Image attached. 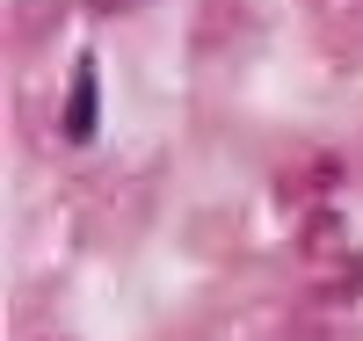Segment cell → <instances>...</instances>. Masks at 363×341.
<instances>
[{
	"mask_svg": "<svg viewBox=\"0 0 363 341\" xmlns=\"http://www.w3.org/2000/svg\"><path fill=\"white\" fill-rule=\"evenodd\" d=\"M95 123H102V80H95V58H80L73 66V109H66V138L87 145L95 138Z\"/></svg>",
	"mask_w": 363,
	"mask_h": 341,
	"instance_id": "cell-1",
	"label": "cell"
}]
</instances>
